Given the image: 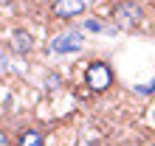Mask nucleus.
<instances>
[{
  "label": "nucleus",
  "mask_w": 155,
  "mask_h": 146,
  "mask_svg": "<svg viewBox=\"0 0 155 146\" xmlns=\"http://www.w3.org/2000/svg\"><path fill=\"white\" fill-rule=\"evenodd\" d=\"M85 81H87V87H90V90L102 93V90L110 87V81H113V70L107 68L104 62H93V65L87 68V73H85Z\"/></svg>",
  "instance_id": "f257e3e1"
},
{
  "label": "nucleus",
  "mask_w": 155,
  "mask_h": 146,
  "mask_svg": "<svg viewBox=\"0 0 155 146\" xmlns=\"http://www.w3.org/2000/svg\"><path fill=\"white\" fill-rule=\"evenodd\" d=\"M116 17H118V23H127V25H135L141 20V6H135L130 3V0H124L121 6L116 8Z\"/></svg>",
  "instance_id": "20e7f679"
},
{
  "label": "nucleus",
  "mask_w": 155,
  "mask_h": 146,
  "mask_svg": "<svg viewBox=\"0 0 155 146\" xmlns=\"http://www.w3.org/2000/svg\"><path fill=\"white\" fill-rule=\"evenodd\" d=\"M85 11V0H54V14L57 17H76Z\"/></svg>",
  "instance_id": "7ed1b4c3"
},
{
  "label": "nucleus",
  "mask_w": 155,
  "mask_h": 146,
  "mask_svg": "<svg viewBox=\"0 0 155 146\" xmlns=\"http://www.w3.org/2000/svg\"><path fill=\"white\" fill-rule=\"evenodd\" d=\"M17 146H42V132L25 129V132L20 135V143H17Z\"/></svg>",
  "instance_id": "39448f33"
},
{
  "label": "nucleus",
  "mask_w": 155,
  "mask_h": 146,
  "mask_svg": "<svg viewBox=\"0 0 155 146\" xmlns=\"http://www.w3.org/2000/svg\"><path fill=\"white\" fill-rule=\"evenodd\" d=\"M79 45H82V34L71 31V34L57 36V40L51 42V51L54 53H74V51H79Z\"/></svg>",
  "instance_id": "f03ea898"
},
{
  "label": "nucleus",
  "mask_w": 155,
  "mask_h": 146,
  "mask_svg": "<svg viewBox=\"0 0 155 146\" xmlns=\"http://www.w3.org/2000/svg\"><path fill=\"white\" fill-rule=\"evenodd\" d=\"M28 42H31V36L25 34V31H17L14 34V48L17 51H25V48H28Z\"/></svg>",
  "instance_id": "423d86ee"
},
{
  "label": "nucleus",
  "mask_w": 155,
  "mask_h": 146,
  "mask_svg": "<svg viewBox=\"0 0 155 146\" xmlns=\"http://www.w3.org/2000/svg\"><path fill=\"white\" fill-rule=\"evenodd\" d=\"M3 3H8V0H3Z\"/></svg>",
  "instance_id": "0eeeda50"
}]
</instances>
